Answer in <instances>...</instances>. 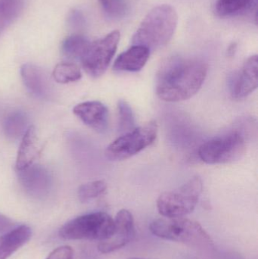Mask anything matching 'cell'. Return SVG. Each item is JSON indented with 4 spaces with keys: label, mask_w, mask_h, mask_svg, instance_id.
<instances>
[{
    "label": "cell",
    "mask_w": 258,
    "mask_h": 259,
    "mask_svg": "<svg viewBox=\"0 0 258 259\" xmlns=\"http://www.w3.org/2000/svg\"><path fill=\"white\" fill-rule=\"evenodd\" d=\"M74 113L88 127L104 132L109 124V110L98 101L85 102L74 107Z\"/></svg>",
    "instance_id": "7c38bea8"
},
{
    "label": "cell",
    "mask_w": 258,
    "mask_h": 259,
    "mask_svg": "<svg viewBox=\"0 0 258 259\" xmlns=\"http://www.w3.org/2000/svg\"><path fill=\"white\" fill-rule=\"evenodd\" d=\"M21 74L24 85L33 95L39 97L46 95L48 82L42 68L33 64H24L21 67Z\"/></svg>",
    "instance_id": "2e32d148"
},
{
    "label": "cell",
    "mask_w": 258,
    "mask_h": 259,
    "mask_svg": "<svg viewBox=\"0 0 258 259\" xmlns=\"http://www.w3.org/2000/svg\"><path fill=\"white\" fill-rule=\"evenodd\" d=\"M32 237V230L20 225L0 236V259H8L26 244Z\"/></svg>",
    "instance_id": "5bb4252c"
},
{
    "label": "cell",
    "mask_w": 258,
    "mask_h": 259,
    "mask_svg": "<svg viewBox=\"0 0 258 259\" xmlns=\"http://www.w3.org/2000/svg\"><path fill=\"white\" fill-rule=\"evenodd\" d=\"M53 77L57 83H68L80 80L82 74L80 68L75 64L60 63L53 70Z\"/></svg>",
    "instance_id": "ffe728a7"
},
{
    "label": "cell",
    "mask_w": 258,
    "mask_h": 259,
    "mask_svg": "<svg viewBox=\"0 0 258 259\" xmlns=\"http://www.w3.org/2000/svg\"><path fill=\"white\" fill-rule=\"evenodd\" d=\"M28 118L22 112H15L9 115L3 123V131L6 137L12 140L23 137L30 126Z\"/></svg>",
    "instance_id": "ac0fdd59"
},
{
    "label": "cell",
    "mask_w": 258,
    "mask_h": 259,
    "mask_svg": "<svg viewBox=\"0 0 258 259\" xmlns=\"http://www.w3.org/2000/svg\"><path fill=\"white\" fill-rule=\"evenodd\" d=\"M98 2L106 16L111 19L124 18L128 10L126 0H98Z\"/></svg>",
    "instance_id": "603a6c76"
},
{
    "label": "cell",
    "mask_w": 258,
    "mask_h": 259,
    "mask_svg": "<svg viewBox=\"0 0 258 259\" xmlns=\"http://www.w3.org/2000/svg\"><path fill=\"white\" fill-rule=\"evenodd\" d=\"M89 44V39L83 35H71L62 42V53L68 59L80 60Z\"/></svg>",
    "instance_id": "d6986e66"
},
{
    "label": "cell",
    "mask_w": 258,
    "mask_h": 259,
    "mask_svg": "<svg viewBox=\"0 0 258 259\" xmlns=\"http://www.w3.org/2000/svg\"><path fill=\"white\" fill-rule=\"evenodd\" d=\"M67 22L71 28L74 30H80L84 27L86 20L80 11L74 9L68 14Z\"/></svg>",
    "instance_id": "d4e9b609"
},
{
    "label": "cell",
    "mask_w": 258,
    "mask_h": 259,
    "mask_svg": "<svg viewBox=\"0 0 258 259\" xmlns=\"http://www.w3.org/2000/svg\"><path fill=\"white\" fill-rule=\"evenodd\" d=\"M253 0H218L216 12L221 17L230 16L245 10Z\"/></svg>",
    "instance_id": "44dd1931"
},
{
    "label": "cell",
    "mask_w": 258,
    "mask_h": 259,
    "mask_svg": "<svg viewBox=\"0 0 258 259\" xmlns=\"http://www.w3.org/2000/svg\"><path fill=\"white\" fill-rule=\"evenodd\" d=\"M38 137L33 126H30L23 135L16 158L17 171L24 170L33 164L39 155Z\"/></svg>",
    "instance_id": "9a60e30c"
},
{
    "label": "cell",
    "mask_w": 258,
    "mask_h": 259,
    "mask_svg": "<svg viewBox=\"0 0 258 259\" xmlns=\"http://www.w3.org/2000/svg\"><path fill=\"white\" fill-rule=\"evenodd\" d=\"M114 221L115 231L112 237L98 244V249L101 253H110L121 249L130 243L136 235L134 219L128 210L118 211Z\"/></svg>",
    "instance_id": "9c48e42d"
},
{
    "label": "cell",
    "mask_w": 258,
    "mask_h": 259,
    "mask_svg": "<svg viewBox=\"0 0 258 259\" xmlns=\"http://www.w3.org/2000/svg\"><path fill=\"white\" fill-rule=\"evenodd\" d=\"M118 108L119 114V132L124 134L133 131L135 129V118L130 105L124 100H120L118 102Z\"/></svg>",
    "instance_id": "cb8c5ba5"
},
{
    "label": "cell",
    "mask_w": 258,
    "mask_h": 259,
    "mask_svg": "<svg viewBox=\"0 0 258 259\" xmlns=\"http://www.w3.org/2000/svg\"><path fill=\"white\" fill-rule=\"evenodd\" d=\"M121 39V33L114 30L98 40L90 42L80 59L83 69L92 77H99L109 68Z\"/></svg>",
    "instance_id": "ba28073f"
},
{
    "label": "cell",
    "mask_w": 258,
    "mask_h": 259,
    "mask_svg": "<svg viewBox=\"0 0 258 259\" xmlns=\"http://www.w3.org/2000/svg\"><path fill=\"white\" fill-rule=\"evenodd\" d=\"M150 231L164 240L178 242L191 247L210 249L213 240L204 228L195 221L180 218H162L151 222Z\"/></svg>",
    "instance_id": "3957f363"
},
{
    "label": "cell",
    "mask_w": 258,
    "mask_h": 259,
    "mask_svg": "<svg viewBox=\"0 0 258 259\" xmlns=\"http://www.w3.org/2000/svg\"><path fill=\"white\" fill-rule=\"evenodd\" d=\"M115 231V221L102 211L79 216L67 222L59 230V236L65 240H99L110 238Z\"/></svg>",
    "instance_id": "277c9868"
},
{
    "label": "cell",
    "mask_w": 258,
    "mask_h": 259,
    "mask_svg": "<svg viewBox=\"0 0 258 259\" xmlns=\"http://www.w3.org/2000/svg\"><path fill=\"white\" fill-rule=\"evenodd\" d=\"M257 56L254 55L245 61L242 69L230 74L228 87L233 98H245L257 89Z\"/></svg>",
    "instance_id": "30bf717a"
},
{
    "label": "cell",
    "mask_w": 258,
    "mask_h": 259,
    "mask_svg": "<svg viewBox=\"0 0 258 259\" xmlns=\"http://www.w3.org/2000/svg\"><path fill=\"white\" fill-rule=\"evenodd\" d=\"M18 172L20 183L30 196L42 198L46 196L51 190L53 184L51 175L42 166L33 164Z\"/></svg>",
    "instance_id": "8fae6325"
},
{
    "label": "cell",
    "mask_w": 258,
    "mask_h": 259,
    "mask_svg": "<svg viewBox=\"0 0 258 259\" xmlns=\"http://www.w3.org/2000/svg\"><path fill=\"white\" fill-rule=\"evenodd\" d=\"M74 250L69 246H62L54 249L46 259H74Z\"/></svg>",
    "instance_id": "484cf974"
},
{
    "label": "cell",
    "mask_w": 258,
    "mask_h": 259,
    "mask_svg": "<svg viewBox=\"0 0 258 259\" xmlns=\"http://www.w3.org/2000/svg\"><path fill=\"white\" fill-rule=\"evenodd\" d=\"M149 56L150 50L146 47L133 45L117 58L113 69L117 71L137 72L144 68Z\"/></svg>",
    "instance_id": "4fadbf2b"
},
{
    "label": "cell",
    "mask_w": 258,
    "mask_h": 259,
    "mask_svg": "<svg viewBox=\"0 0 258 259\" xmlns=\"http://www.w3.org/2000/svg\"><path fill=\"white\" fill-rule=\"evenodd\" d=\"M129 259H144V258H136V257H133V258H130Z\"/></svg>",
    "instance_id": "83f0119b"
},
{
    "label": "cell",
    "mask_w": 258,
    "mask_h": 259,
    "mask_svg": "<svg viewBox=\"0 0 258 259\" xmlns=\"http://www.w3.org/2000/svg\"><path fill=\"white\" fill-rule=\"evenodd\" d=\"M24 0H0V36L19 16Z\"/></svg>",
    "instance_id": "e0dca14e"
},
{
    "label": "cell",
    "mask_w": 258,
    "mask_h": 259,
    "mask_svg": "<svg viewBox=\"0 0 258 259\" xmlns=\"http://www.w3.org/2000/svg\"><path fill=\"white\" fill-rule=\"evenodd\" d=\"M107 190V184L103 181H95L83 184L78 189V198L80 202H89L102 195Z\"/></svg>",
    "instance_id": "7402d4cb"
},
{
    "label": "cell",
    "mask_w": 258,
    "mask_h": 259,
    "mask_svg": "<svg viewBox=\"0 0 258 259\" xmlns=\"http://www.w3.org/2000/svg\"><path fill=\"white\" fill-rule=\"evenodd\" d=\"M157 134L158 126L156 121H151L122 134L106 148L105 152L106 158L110 161L127 159L152 144Z\"/></svg>",
    "instance_id": "52a82bcc"
},
{
    "label": "cell",
    "mask_w": 258,
    "mask_h": 259,
    "mask_svg": "<svg viewBox=\"0 0 258 259\" xmlns=\"http://www.w3.org/2000/svg\"><path fill=\"white\" fill-rule=\"evenodd\" d=\"M18 225L15 222L4 214H0V235L6 234L16 228Z\"/></svg>",
    "instance_id": "4316f807"
},
{
    "label": "cell",
    "mask_w": 258,
    "mask_h": 259,
    "mask_svg": "<svg viewBox=\"0 0 258 259\" xmlns=\"http://www.w3.org/2000/svg\"><path fill=\"white\" fill-rule=\"evenodd\" d=\"M207 74L208 65L203 61L180 56L168 58L158 71L156 94L169 103L189 100L201 89Z\"/></svg>",
    "instance_id": "6da1fadb"
},
{
    "label": "cell",
    "mask_w": 258,
    "mask_h": 259,
    "mask_svg": "<svg viewBox=\"0 0 258 259\" xmlns=\"http://www.w3.org/2000/svg\"><path fill=\"white\" fill-rule=\"evenodd\" d=\"M202 192V182L199 177H193L177 190L160 195L157 208L165 218L185 217L195 210Z\"/></svg>",
    "instance_id": "5b68a950"
},
{
    "label": "cell",
    "mask_w": 258,
    "mask_h": 259,
    "mask_svg": "<svg viewBox=\"0 0 258 259\" xmlns=\"http://www.w3.org/2000/svg\"><path fill=\"white\" fill-rule=\"evenodd\" d=\"M177 22L178 16L172 6H156L142 20L133 34L132 44L146 47L150 51L162 48L172 39Z\"/></svg>",
    "instance_id": "7a4b0ae2"
},
{
    "label": "cell",
    "mask_w": 258,
    "mask_h": 259,
    "mask_svg": "<svg viewBox=\"0 0 258 259\" xmlns=\"http://www.w3.org/2000/svg\"><path fill=\"white\" fill-rule=\"evenodd\" d=\"M245 152V138L240 133L233 131L203 143L198 155L206 164H227L241 159Z\"/></svg>",
    "instance_id": "8992f818"
}]
</instances>
